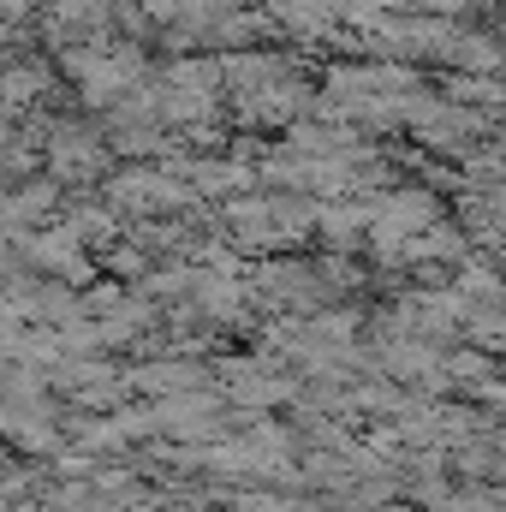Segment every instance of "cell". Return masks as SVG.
<instances>
[{
	"instance_id": "cell-1",
	"label": "cell",
	"mask_w": 506,
	"mask_h": 512,
	"mask_svg": "<svg viewBox=\"0 0 506 512\" xmlns=\"http://www.w3.org/2000/svg\"><path fill=\"white\" fill-rule=\"evenodd\" d=\"M42 90H48V66H42V60H18V66L0 72V108H6V114L24 108V102H36Z\"/></svg>"
},
{
	"instance_id": "cell-2",
	"label": "cell",
	"mask_w": 506,
	"mask_h": 512,
	"mask_svg": "<svg viewBox=\"0 0 506 512\" xmlns=\"http://www.w3.org/2000/svg\"><path fill=\"white\" fill-rule=\"evenodd\" d=\"M453 60H459V66H471V72H495V60H501V54H495V42H489V36H459V42H453Z\"/></svg>"
}]
</instances>
